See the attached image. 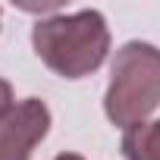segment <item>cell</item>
I'll return each mask as SVG.
<instances>
[{"instance_id": "cell-1", "label": "cell", "mask_w": 160, "mask_h": 160, "mask_svg": "<svg viewBox=\"0 0 160 160\" xmlns=\"http://www.w3.org/2000/svg\"><path fill=\"white\" fill-rule=\"evenodd\" d=\"M35 53L63 78L91 75L110 50V28L98 10H78L41 19L32 28Z\"/></svg>"}, {"instance_id": "cell-2", "label": "cell", "mask_w": 160, "mask_h": 160, "mask_svg": "<svg viewBox=\"0 0 160 160\" xmlns=\"http://www.w3.org/2000/svg\"><path fill=\"white\" fill-rule=\"evenodd\" d=\"M160 107V47L129 41L116 50L110 66V85L104 94L107 119L119 129L144 126Z\"/></svg>"}, {"instance_id": "cell-3", "label": "cell", "mask_w": 160, "mask_h": 160, "mask_svg": "<svg viewBox=\"0 0 160 160\" xmlns=\"http://www.w3.org/2000/svg\"><path fill=\"white\" fill-rule=\"evenodd\" d=\"M50 132V110L38 98H25L0 119V160H32V151Z\"/></svg>"}, {"instance_id": "cell-4", "label": "cell", "mask_w": 160, "mask_h": 160, "mask_svg": "<svg viewBox=\"0 0 160 160\" xmlns=\"http://www.w3.org/2000/svg\"><path fill=\"white\" fill-rule=\"evenodd\" d=\"M126 160H160V119L135 126L122 135Z\"/></svg>"}, {"instance_id": "cell-5", "label": "cell", "mask_w": 160, "mask_h": 160, "mask_svg": "<svg viewBox=\"0 0 160 160\" xmlns=\"http://www.w3.org/2000/svg\"><path fill=\"white\" fill-rule=\"evenodd\" d=\"M13 107V85L7 78H0V119L7 116V110Z\"/></svg>"}, {"instance_id": "cell-6", "label": "cell", "mask_w": 160, "mask_h": 160, "mask_svg": "<svg viewBox=\"0 0 160 160\" xmlns=\"http://www.w3.org/2000/svg\"><path fill=\"white\" fill-rule=\"evenodd\" d=\"M57 160H85V157H82V154H69V151H66V154H60Z\"/></svg>"}]
</instances>
